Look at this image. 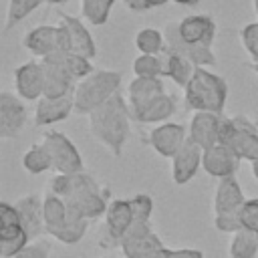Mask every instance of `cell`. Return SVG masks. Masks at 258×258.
<instances>
[{"label": "cell", "instance_id": "cell-49", "mask_svg": "<svg viewBox=\"0 0 258 258\" xmlns=\"http://www.w3.org/2000/svg\"><path fill=\"white\" fill-rule=\"evenodd\" d=\"M101 258H113V256H101Z\"/></svg>", "mask_w": 258, "mask_h": 258}, {"label": "cell", "instance_id": "cell-18", "mask_svg": "<svg viewBox=\"0 0 258 258\" xmlns=\"http://www.w3.org/2000/svg\"><path fill=\"white\" fill-rule=\"evenodd\" d=\"M20 222L24 226V230L28 232L30 240H36L44 230V198L36 196V194H28L16 200L14 204Z\"/></svg>", "mask_w": 258, "mask_h": 258}, {"label": "cell", "instance_id": "cell-27", "mask_svg": "<svg viewBox=\"0 0 258 258\" xmlns=\"http://www.w3.org/2000/svg\"><path fill=\"white\" fill-rule=\"evenodd\" d=\"M161 246H163V242L155 232H149V234L137 236V238H125V240L119 242L121 254L125 258H145Z\"/></svg>", "mask_w": 258, "mask_h": 258}, {"label": "cell", "instance_id": "cell-41", "mask_svg": "<svg viewBox=\"0 0 258 258\" xmlns=\"http://www.w3.org/2000/svg\"><path fill=\"white\" fill-rule=\"evenodd\" d=\"M125 8L127 10H133V12H143V10H149V4L147 0H123Z\"/></svg>", "mask_w": 258, "mask_h": 258}, {"label": "cell", "instance_id": "cell-44", "mask_svg": "<svg viewBox=\"0 0 258 258\" xmlns=\"http://www.w3.org/2000/svg\"><path fill=\"white\" fill-rule=\"evenodd\" d=\"M250 167H252V175L256 177V181H258V161H252L250 163Z\"/></svg>", "mask_w": 258, "mask_h": 258}, {"label": "cell", "instance_id": "cell-10", "mask_svg": "<svg viewBox=\"0 0 258 258\" xmlns=\"http://www.w3.org/2000/svg\"><path fill=\"white\" fill-rule=\"evenodd\" d=\"M14 89L24 101H38L44 97V69L40 60H26L14 69Z\"/></svg>", "mask_w": 258, "mask_h": 258}, {"label": "cell", "instance_id": "cell-35", "mask_svg": "<svg viewBox=\"0 0 258 258\" xmlns=\"http://www.w3.org/2000/svg\"><path fill=\"white\" fill-rule=\"evenodd\" d=\"M240 40H242V46L246 48L250 60L252 62H258V20L246 24L240 30Z\"/></svg>", "mask_w": 258, "mask_h": 258}, {"label": "cell", "instance_id": "cell-38", "mask_svg": "<svg viewBox=\"0 0 258 258\" xmlns=\"http://www.w3.org/2000/svg\"><path fill=\"white\" fill-rule=\"evenodd\" d=\"M50 254V242L48 240H32L28 242L18 254H14L12 258H48Z\"/></svg>", "mask_w": 258, "mask_h": 258}, {"label": "cell", "instance_id": "cell-25", "mask_svg": "<svg viewBox=\"0 0 258 258\" xmlns=\"http://www.w3.org/2000/svg\"><path fill=\"white\" fill-rule=\"evenodd\" d=\"M159 60H161V67H163V79H171L177 87L185 89V85L189 83V79L196 71V64H191L185 56L173 52L167 46L159 52Z\"/></svg>", "mask_w": 258, "mask_h": 258}, {"label": "cell", "instance_id": "cell-19", "mask_svg": "<svg viewBox=\"0 0 258 258\" xmlns=\"http://www.w3.org/2000/svg\"><path fill=\"white\" fill-rule=\"evenodd\" d=\"M177 30H179V36L191 44L212 46L216 38V22L208 14H194V16L181 18L177 22Z\"/></svg>", "mask_w": 258, "mask_h": 258}, {"label": "cell", "instance_id": "cell-40", "mask_svg": "<svg viewBox=\"0 0 258 258\" xmlns=\"http://www.w3.org/2000/svg\"><path fill=\"white\" fill-rule=\"evenodd\" d=\"M169 258H204V254L196 248H179V250H171Z\"/></svg>", "mask_w": 258, "mask_h": 258}, {"label": "cell", "instance_id": "cell-7", "mask_svg": "<svg viewBox=\"0 0 258 258\" xmlns=\"http://www.w3.org/2000/svg\"><path fill=\"white\" fill-rule=\"evenodd\" d=\"M40 143L46 147L50 159H52V171L56 173H79L83 169V157L77 149V145L60 131H44Z\"/></svg>", "mask_w": 258, "mask_h": 258}, {"label": "cell", "instance_id": "cell-37", "mask_svg": "<svg viewBox=\"0 0 258 258\" xmlns=\"http://www.w3.org/2000/svg\"><path fill=\"white\" fill-rule=\"evenodd\" d=\"M214 226L218 232H226V234H234L238 230H242V222H240V214L238 212H226V214H214Z\"/></svg>", "mask_w": 258, "mask_h": 258}, {"label": "cell", "instance_id": "cell-31", "mask_svg": "<svg viewBox=\"0 0 258 258\" xmlns=\"http://www.w3.org/2000/svg\"><path fill=\"white\" fill-rule=\"evenodd\" d=\"M22 167L28 173H34V175L52 169V159H50L46 147L42 143H36L30 149H26V153L22 155Z\"/></svg>", "mask_w": 258, "mask_h": 258}, {"label": "cell", "instance_id": "cell-15", "mask_svg": "<svg viewBox=\"0 0 258 258\" xmlns=\"http://www.w3.org/2000/svg\"><path fill=\"white\" fill-rule=\"evenodd\" d=\"M224 113H210V111H196L187 125V137L200 145L202 149H208L216 143H220V123Z\"/></svg>", "mask_w": 258, "mask_h": 258}, {"label": "cell", "instance_id": "cell-16", "mask_svg": "<svg viewBox=\"0 0 258 258\" xmlns=\"http://www.w3.org/2000/svg\"><path fill=\"white\" fill-rule=\"evenodd\" d=\"M71 113H75L73 93L62 97H40L34 105V123L38 127H48L64 121Z\"/></svg>", "mask_w": 258, "mask_h": 258}, {"label": "cell", "instance_id": "cell-13", "mask_svg": "<svg viewBox=\"0 0 258 258\" xmlns=\"http://www.w3.org/2000/svg\"><path fill=\"white\" fill-rule=\"evenodd\" d=\"M26 125V107L22 105L20 97L2 91L0 93V137L14 139L22 133Z\"/></svg>", "mask_w": 258, "mask_h": 258}, {"label": "cell", "instance_id": "cell-43", "mask_svg": "<svg viewBox=\"0 0 258 258\" xmlns=\"http://www.w3.org/2000/svg\"><path fill=\"white\" fill-rule=\"evenodd\" d=\"M167 2H171V0H147L149 8H157V6H163V4H167Z\"/></svg>", "mask_w": 258, "mask_h": 258}, {"label": "cell", "instance_id": "cell-33", "mask_svg": "<svg viewBox=\"0 0 258 258\" xmlns=\"http://www.w3.org/2000/svg\"><path fill=\"white\" fill-rule=\"evenodd\" d=\"M133 73L135 77H161L163 79V67L159 60V54H139L133 60Z\"/></svg>", "mask_w": 258, "mask_h": 258}, {"label": "cell", "instance_id": "cell-32", "mask_svg": "<svg viewBox=\"0 0 258 258\" xmlns=\"http://www.w3.org/2000/svg\"><path fill=\"white\" fill-rule=\"evenodd\" d=\"M42 2L46 0H8L6 8V22H4V32L12 30L18 22H22L28 14H32Z\"/></svg>", "mask_w": 258, "mask_h": 258}, {"label": "cell", "instance_id": "cell-48", "mask_svg": "<svg viewBox=\"0 0 258 258\" xmlns=\"http://www.w3.org/2000/svg\"><path fill=\"white\" fill-rule=\"evenodd\" d=\"M250 67H252V71H254V73H258V62H252Z\"/></svg>", "mask_w": 258, "mask_h": 258}, {"label": "cell", "instance_id": "cell-28", "mask_svg": "<svg viewBox=\"0 0 258 258\" xmlns=\"http://www.w3.org/2000/svg\"><path fill=\"white\" fill-rule=\"evenodd\" d=\"M230 258H256L258 254V232L254 230H238L230 238V248H228Z\"/></svg>", "mask_w": 258, "mask_h": 258}, {"label": "cell", "instance_id": "cell-5", "mask_svg": "<svg viewBox=\"0 0 258 258\" xmlns=\"http://www.w3.org/2000/svg\"><path fill=\"white\" fill-rule=\"evenodd\" d=\"M121 73L109 69H97L85 79L77 81L73 97H75V113L89 115L105 101H109L121 87Z\"/></svg>", "mask_w": 258, "mask_h": 258}, {"label": "cell", "instance_id": "cell-22", "mask_svg": "<svg viewBox=\"0 0 258 258\" xmlns=\"http://www.w3.org/2000/svg\"><path fill=\"white\" fill-rule=\"evenodd\" d=\"M165 93V85L161 77H135L127 85V103L131 107V113L139 111L153 99Z\"/></svg>", "mask_w": 258, "mask_h": 258}, {"label": "cell", "instance_id": "cell-42", "mask_svg": "<svg viewBox=\"0 0 258 258\" xmlns=\"http://www.w3.org/2000/svg\"><path fill=\"white\" fill-rule=\"evenodd\" d=\"M169 248H165V246H161V248H157V250H153L149 256H145V258H169Z\"/></svg>", "mask_w": 258, "mask_h": 258}, {"label": "cell", "instance_id": "cell-45", "mask_svg": "<svg viewBox=\"0 0 258 258\" xmlns=\"http://www.w3.org/2000/svg\"><path fill=\"white\" fill-rule=\"evenodd\" d=\"M171 2H177V4H183V6H191V4H198V0H171Z\"/></svg>", "mask_w": 258, "mask_h": 258}, {"label": "cell", "instance_id": "cell-12", "mask_svg": "<svg viewBox=\"0 0 258 258\" xmlns=\"http://www.w3.org/2000/svg\"><path fill=\"white\" fill-rule=\"evenodd\" d=\"M163 36H165V44H167V48H171L173 52L185 56L191 64H196V67L216 64V54H214L212 46H202V44L185 42V40L179 36L177 22H167L165 28H163Z\"/></svg>", "mask_w": 258, "mask_h": 258}, {"label": "cell", "instance_id": "cell-36", "mask_svg": "<svg viewBox=\"0 0 258 258\" xmlns=\"http://www.w3.org/2000/svg\"><path fill=\"white\" fill-rule=\"evenodd\" d=\"M238 214H240L242 228L258 232V198L246 200V202L242 204V208L238 210Z\"/></svg>", "mask_w": 258, "mask_h": 258}, {"label": "cell", "instance_id": "cell-4", "mask_svg": "<svg viewBox=\"0 0 258 258\" xmlns=\"http://www.w3.org/2000/svg\"><path fill=\"white\" fill-rule=\"evenodd\" d=\"M44 230L54 240L73 246L85 238L89 230V220L75 214L62 198L48 191L44 196Z\"/></svg>", "mask_w": 258, "mask_h": 258}, {"label": "cell", "instance_id": "cell-29", "mask_svg": "<svg viewBox=\"0 0 258 258\" xmlns=\"http://www.w3.org/2000/svg\"><path fill=\"white\" fill-rule=\"evenodd\" d=\"M115 0H81V18L93 26H101L109 20Z\"/></svg>", "mask_w": 258, "mask_h": 258}, {"label": "cell", "instance_id": "cell-14", "mask_svg": "<svg viewBox=\"0 0 258 258\" xmlns=\"http://www.w3.org/2000/svg\"><path fill=\"white\" fill-rule=\"evenodd\" d=\"M240 161L242 159L238 157V153L232 147L224 145V143H216V145L204 149V155H202L204 171L212 177H218V179L236 175V171L240 167Z\"/></svg>", "mask_w": 258, "mask_h": 258}, {"label": "cell", "instance_id": "cell-8", "mask_svg": "<svg viewBox=\"0 0 258 258\" xmlns=\"http://www.w3.org/2000/svg\"><path fill=\"white\" fill-rule=\"evenodd\" d=\"M28 242L32 240L24 230L14 204L2 202L0 204V258H12Z\"/></svg>", "mask_w": 258, "mask_h": 258}, {"label": "cell", "instance_id": "cell-24", "mask_svg": "<svg viewBox=\"0 0 258 258\" xmlns=\"http://www.w3.org/2000/svg\"><path fill=\"white\" fill-rule=\"evenodd\" d=\"M244 202H246V198H244L242 185L238 183V179L234 175L218 179V185L214 191V214L238 212Z\"/></svg>", "mask_w": 258, "mask_h": 258}, {"label": "cell", "instance_id": "cell-26", "mask_svg": "<svg viewBox=\"0 0 258 258\" xmlns=\"http://www.w3.org/2000/svg\"><path fill=\"white\" fill-rule=\"evenodd\" d=\"M175 107H177V101L173 95L169 93H163L159 95L157 99H153L151 103H147L145 107H141L139 111L131 113L135 121L139 123H145V125H159V123H165L173 113H175Z\"/></svg>", "mask_w": 258, "mask_h": 258}, {"label": "cell", "instance_id": "cell-9", "mask_svg": "<svg viewBox=\"0 0 258 258\" xmlns=\"http://www.w3.org/2000/svg\"><path fill=\"white\" fill-rule=\"evenodd\" d=\"M40 62L44 69V97H62L75 91L77 81L67 69L64 52H52Z\"/></svg>", "mask_w": 258, "mask_h": 258}, {"label": "cell", "instance_id": "cell-6", "mask_svg": "<svg viewBox=\"0 0 258 258\" xmlns=\"http://www.w3.org/2000/svg\"><path fill=\"white\" fill-rule=\"evenodd\" d=\"M220 143L232 147L242 161H258V131L256 123L244 115L226 117L220 123Z\"/></svg>", "mask_w": 258, "mask_h": 258}, {"label": "cell", "instance_id": "cell-17", "mask_svg": "<svg viewBox=\"0 0 258 258\" xmlns=\"http://www.w3.org/2000/svg\"><path fill=\"white\" fill-rule=\"evenodd\" d=\"M202 155H204V149L187 137V141L171 157V179H173V183H177V185L187 183L198 173V169L202 167Z\"/></svg>", "mask_w": 258, "mask_h": 258}, {"label": "cell", "instance_id": "cell-30", "mask_svg": "<svg viewBox=\"0 0 258 258\" xmlns=\"http://www.w3.org/2000/svg\"><path fill=\"white\" fill-rule=\"evenodd\" d=\"M135 46L141 54H159L167 44H165V36L163 30L145 26L135 34Z\"/></svg>", "mask_w": 258, "mask_h": 258}, {"label": "cell", "instance_id": "cell-23", "mask_svg": "<svg viewBox=\"0 0 258 258\" xmlns=\"http://www.w3.org/2000/svg\"><path fill=\"white\" fill-rule=\"evenodd\" d=\"M58 22L69 30L71 52L83 54V56L93 60L97 56V44L89 32V28L85 26V22L77 16H71V14H58Z\"/></svg>", "mask_w": 258, "mask_h": 258}, {"label": "cell", "instance_id": "cell-2", "mask_svg": "<svg viewBox=\"0 0 258 258\" xmlns=\"http://www.w3.org/2000/svg\"><path fill=\"white\" fill-rule=\"evenodd\" d=\"M87 117H89L91 135L113 157H119L123 153V147H125L127 139H129L131 119H133L127 97H123L117 91L109 101H105L101 107L91 111Z\"/></svg>", "mask_w": 258, "mask_h": 258}, {"label": "cell", "instance_id": "cell-34", "mask_svg": "<svg viewBox=\"0 0 258 258\" xmlns=\"http://www.w3.org/2000/svg\"><path fill=\"white\" fill-rule=\"evenodd\" d=\"M64 62H67V69H69V73L73 75L75 81H81V79H85L87 75H91L95 71L93 60L83 56V54H77V52H64Z\"/></svg>", "mask_w": 258, "mask_h": 258}, {"label": "cell", "instance_id": "cell-1", "mask_svg": "<svg viewBox=\"0 0 258 258\" xmlns=\"http://www.w3.org/2000/svg\"><path fill=\"white\" fill-rule=\"evenodd\" d=\"M48 191L62 198L67 206L85 220H97L105 216L109 206V189L103 187L87 171L79 173H56L48 181Z\"/></svg>", "mask_w": 258, "mask_h": 258}, {"label": "cell", "instance_id": "cell-3", "mask_svg": "<svg viewBox=\"0 0 258 258\" xmlns=\"http://www.w3.org/2000/svg\"><path fill=\"white\" fill-rule=\"evenodd\" d=\"M185 105L191 111L224 113L228 101V83L206 67H196L189 83L183 89Z\"/></svg>", "mask_w": 258, "mask_h": 258}, {"label": "cell", "instance_id": "cell-39", "mask_svg": "<svg viewBox=\"0 0 258 258\" xmlns=\"http://www.w3.org/2000/svg\"><path fill=\"white\" fill-rule=\"evenodd\" d=\"M129 204L133 208V214L137 220H151L153 214V200L147 194H137L133 198H129Z\"/></svg>", "mask_w": 258, "mask_h": 258}, {"label": "cell", "instance_id": "cell-20", "mask_svg": "<svg viewBox=\"0 0 258 258\" xmlns=\"http://www.w3.org/2000/svg\"><path fill=\"white\" fill-rule=\"evenodd\" d=\"M22 46L36 58H44L58 50V26L56 24H38L30 28L24 38Z\"/></svg>", "mask_w": 258, "mask_h": 258}, {"label": "cell", "instance_id": "cell-21", "mask_svg": "<svg viewBox=\"0 0 258 258\" xmlns=\"http://www.w3.org/2000/svg\"><path fill=\"white\" fill-rule=\"evenodd\" d=\"M133 220H135V214H133V208H131L129 200H119L117 198V200L109 202L107 212H105V228H107V234H109L113 244L119 246L121 238L125 236V232L129 230Z\"/></svg>", "mask_w": 258, "mask_h": 258}, {"label": "cell", "instance_id": "cell-11", "mask_svg": "<svg viewBox=\"0 0 258 258\" xmlns=\"http://www.w3.org/2000/svg\"><path fill=\"white\" fill-rule=\"evenodd\" d=\"M147 141L157 155L171 159L177 153V149L187 141V127H183L181 123H169V121L159 123L149 131Z\"/></svg>", "mask_w": 258, "mask_h": 258}, {"label": "cell", "instance_id": "cell-46", "mask_svg": "<svg viewBox=\"0 0 258 258\" xmlns=\"http://www.w3.org/2000/svg\"><path fill=\"white\" fill-rule=\"evenodd\" d=\"M48 4H64V2H69V0H46Z\"/></svg>", "mask_w": 258, "mask_h": 258}, {"label": "cell", "instance_id": "cell-47", "mask_svg": "<svg viewBox=\"0 0 258 258\" xmlns=\"http://www.w3.org/2000/svg\"><path fill=\"white\" fill-rule=\"evenodd\" d=\"M252 6H254V12H256V16H258V0H252Z\"/></svg>", "mask_w": 258, "mask_h": 258}]
</instances>
